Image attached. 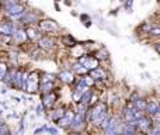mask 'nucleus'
Wrapping results in <instances>:
<instances>
[{
	"label": "nucleus",
	"instance_id": "12",
	"mask_svg": "<svg viewBox=\"0 0 160 135\" xmlns=\"http://www.w3.org/2000/svg\"><path fill=\"white\" fill-rule=\"evenodd\" d=\"M38 45L41 48H44V49H49V48H52L53 45V39L52 38H48V37H45V38H41L38 42Z\"/></svg>",
	"mask_w": 160,
	"mask_h": 135
},
{
	"label": "nucleus",
	"instance_id": "3",
	"mask_svg": "<svg viewBox=\"0 0 160 135\" xmlns=\"http://www.w3.org/2000/svg\"><path fill=\"white\" fill-rule=\"evenodd\" d=\"M73 120H75V113L73 111H66L65 113V116L62 117L61 120H58V125L62 128H66V127H72L73 124Z\"/></svg>",
	"mask_w": 160,
	"mask_h": 135
},
{
	"label": "nucleus",
	"instance_id": "31",
	"mask_svg": "<svg viewBox=\"0 0 160 135\" xmlns=\"http://www.w3.org/2000/svg\"><path fill=\"white\" fill-rule=\"evenodd\" d=\"M70 135H78V134H76V132H73V134H70Z\"/></svg>",
	"mask_w": 160,
	"mask_h": 135
},
{
	"label": "nucleus",
	"instance_id": "14",
	"mask_svg": "<svg viewBox=\"0 0 160 135\" xmlns=\"http://www.w3.org/2000/svg\"><path fill=\"white\" fill-rule=\"evenodd\" d=\"M53 89V82H48V83H39V90L42 91V94L51 93Z\"/></svg>",
	"mask_w": 160,
	"mask_h": 135
},
{
	"label": "nucleus",
	"instance_id": "5",
	"mask_svg": "<svg viewBox=\"0 0 160 135\" xmlns=\"http://www.w3.org/2000/svg\"><path fill=\"white\" fill-rule=\"evenodd\" d=\"M136 122H138V131H142V132L149 131L152 127V118H149L148 116H145L141 120H136Z\"/></svg>",
	"mask_w": 160,
	"mask_h": 135
},
{
	"label": "nucleus",
	"instance_id": "8",
	"mask_svg": "<svg viewBox=\"0 0 160 135\" xmlns=\"http://www.w3.org/2000/svg\"><path fill=\"white\" fill-rule=\"evenodd\" d=\"M88 75H90L94 80H105V77H107V73H105V70L102 68H97V69H94V70H90Z\"/></svg>",
	"mask_w": 160,
	"mask_h": 135
},
{
	"label": "nucleus",
	"instance_id": "29",
	"mask_svg": "<svg viewBox=\"0 0 160 135\" xmlns=\"http://www.w3.org/2000/svg\"><path fill=\"white\" fill-rule=\"evenodd\" d=\"M155 48H156V51H158V52L160 54V44H158V45H156V47H155Z\"/></svg>",
	"mask_w": 160,
	"mask_h": 135
},
{
	"label": "nucleus",
	"instance_id": "2",
	"mask_svg": "<svg viewBox=\"0 0 160 135\" xmlns=\"http://www.w3.org/2000/svg\"><path fill=\"white\" fill-rule=\"evenodd\" d=\"M79 64H82L83 66L87 69L88 72L90 70H94V69L100 68V61L94 56H87V55H82L79 58Z\"/></svg>",
	"mask_w": 160,
	"mask_h": 135
},
{
	"label": "nucleus",
	"instance_id": "18",
	"mask_svg": "<svg viewBox=\"0 0 160 135\" xmlns=\"http://www.w3.org/2000/svg\"><path fill=\"white\" fill-rule=\"evenodd\" d=\"M73 70H75L76 73H80V75H86V73H88V70H87V69H86L84 66H83L82 64H79V62H78V64H75V65H73Z\"/></svg>",
	"mask_w": 160,
	"mask_h": 135
},
{
	"label": "nucleus",
	"instance_id": "10",
	"mask_svg": "<svg viewBox=\"0 0 160 135\" xmlns=\"http://www.w3.org/2000/svg\"><path fill=\"white\" fill-rule=\"evenodd\" d=\"M59 79H61L62 82L68 83V85L75 82V76H73V73L69 72V70H62L61 73H59Z\"/></svg>",
	"mask_w": 160,
	"mask_h": 135
},
{
	"label": "nucleus",
	"instance_id": "7",
	"mask_svg": "<svg viewBox=\"0 0 160 135\" xmlns=\"http://www.w3.org/2000/svg\"><path fill=\"white\" fill-rule=\"evenodd\" d=\"M55 100H56L55 93H52V91H51V93H47L42 96V106L47 108H51L53 106V103H55Z\"/></svg>",
	"mask_w": 160,
	"mask_h": 135
},
{
	"label": "nucleus",
	"instance_id": "4",
	"mask_svg": "<svg viewBox=\"0 0 160 135\" xmlns=\"http://www.w3.org/2000/svg\"><path fill=\"white\" fill-rule=\"evenodd\" d=\"M39 86H38V75L37 72H32V73L28 76V83H27V91L32 93V91L38 90Z\"/></svg>",
	"mask_w": 160,
	"mask_h": 135
},
{
	"label": "nucleus",
	"instance_id": "22",
	"mask_svg": "<svg viewBox=\"0 0 160 135\" xmlns=\"http://www.w3.org/2000/svg\"><path fill=\"white\" fill-rule=\"evenodd\" d=\"M6 75H7V66H6V64L0 62V80H4Z\"/></svg>",
	"mask_w": 160,
	"mask_h": 135
},
{
	"label": "nucleus",
	"instance_id": "9",
	"mask_svg": "<svg viewBox=\"0 0 160 135\" xmlns=\"http://www.w3.org/2000/svg\"><path fill=\"white\" fill-rule=\"evenodd\" d=\"M22 6H20V4H14V6H11V7H8L7 8V13L10 14L13 18H18V17H21V14H22Z\"/></svg>",
	"mask_w": 160,
	"mask_h": 135
},
{
	"label": "nucleus",
	"instance_id": "6",
	"mask_svg": "<svg viewBox=\"0 0 160 135\" xmlns=\"http://www.w3.org/2000/svg\"><path fill=\"white\" fill-rule=\"evenodd\" d=\"M84 120H86V116H84V114L76 113V114H75V120H73V124H72V128H73L75 131L82 130L83 125H84Z\"/></svg>",
	"mask_w": 160,
	"mask_h": 135
},
{
	"label": "nucleus",
	"instance_id": "13",
	"mask_svg": "<svg viewBox=\"0 0 160 135\" xmlns=\"http://www.w3.org/2000/svg\"><path fill=\"white\" fill-rule=\"evenodd\" d=\"M41 28L44 31H52V30H55L56 28V24H55V21H52V20H44V21H41Z\"/></svg>",
	"mask_w": 160,
	"mask_h": 135
},
{
	"label": "nucleus",
	"instance_id": "16",
	"mask_svg": "<svg viewBox=\"0 0 160 135\" xmlns=\"http://www.w3.org/2000/svg\"><path fill=\"white\" fill-rule=\"evenodd\" d=\"M146 104L148 101H145L143 99H138L133 101V106H135L136 110H141V111H146Z\"/></svg>",
	"mask_w": 160,
	"mask_h": 135
},
{
	"label": "nucleus",
	"instance_id": "21",
	"mask_svg": "<svg viewBox=\"0 0 160 135\" xmlns=\"http://www.w3.org/2000/svg\"><path fill=\"white\" fill-rule=\"evenodd\" d=\"M82 80H83V83H84L87 87H91V86H94V82H96V80H94L93 77L90 76V75H84V76L82 77Z\"/></svg>",
	"mask_w": 160,
	"mask_h": 135
},
{
	"label": "nucleus",
	"instance_id": "15",
	"mask_svg": "<svg viewBox=\"0 0 160 135\" xmlns=\"http://www.w3.org/2000/svg\"><path fill=\"white\" fill-rule=\"evenodd\" d=\"M13 33V28L8 23H0V34H4V35H10Z\"/></svg>",
	"mask_w": 160,
	"mask_h": 135
},
{
	"label": "nucleus",
	"instance_id": "19",
	"mask_svg": "<svg viewBox=\"0 0 160 135\" xmlns=\"http://www.w3.org/2000/svg\"><path fill=\"white\" fill-rule=\"evenodd\" d=\"M91 90L90 89H88L87 91H86L84 94H83V97H82V100H80V103H82V104H84V106H88V103H90V99H91Z\"/></svg>",
	"mask_w": 160,
	"mask_h": 135
},
{
	"label": "nucleus",
	"instance_id": "25",
	"mask_svg": "<svg viewBox=\"0 0 160 135\" xmlns=\"http://www.w3.org/2000/svg\"><path fill=\"white\" fill-rule=\"evenodd\" d=\"M25 33H27V37H28V38H31V39H35V38H37V33L32 30V28H28Z\"/></svg>",
	"mask_w": 160,
	"mask_h": 135
},
{
	"label": "nucleus",
	"instance_id": "30",
	"mask_svg": "<svg viewBox=\"0 0 160 135\" xmlns=\"http://www.w3.org/2000/svg\"><path fill=\"white\" fill-rule=\"evenodd\" d=\"M112 135H122L121 132H115V134H112Z\"/></svg>",
	"mask_w": 160,
	"mask_h": 135
},
{
	"label": "nucleus",
	"instance_id": "27",
	"mask_svg": "<svg viewBox=\"0 0 160 135\" xmlns=\"http://www.w3.org/2000/svg\"><path fill=\"white\" fill-rule=\"evenodd\" d=\"M149 34H153V35H160V28H153V30L149 31Z\"/></svg>",
	"mask_w": 160,
	"mask_h": 135
},
{
	"label": "nucleus",
	"instance_id": "1",
	"mask_svg": "<svg viewBox=\"0 0 160 135\" xmlns=\"http://www.w3.org/2000/svg\"><path fill=\"white\" fill-rule=\"evenodd\" d=\"M105 117H107V104L105 103H97L96 106L88 108L86 113V120L97 125L101 124Z\"/></svg>",
	"mask_w": 160,
	"mask_h": 135
},
{
	"label": "nucleus",
	"instance_id": "20",
	"mask_svg": "<svg viewBox=\"0 0 160 135\" xmlns=\"http://www.w3.org/2000/svg\"><path fill=\"white\" fill-rule=\"evenodd\" d=\"M63 116H65V108H58V110H55L52 113V120L58 121V120H61Z\"/></svg>",
	"mask_w": 160,
	"mask_h": 135
},
{
	"label": "nucleus",
	"instance_id": "28",
	"mask_svg": "<svg viewBox=\"0 0 160 135\" xmlns=\"http://www.w3.org/2000/svg\"><path fill=\"white\" fill-rule=\"evenodd\" d=\"M41 111H42V106H39V107H37V114H39V116H41Z\"/></svg>",
	"mask_w": 160,
	"mask_h": 135
},
{
	"label": "nucleus",
	"instance_id": "26",
	"mask_svg": "<svg viewBox=\"0 0 160 135\" xmlns=\"http://www.w3.org/2000/svg\"><path fill=\"white\" fill-rule=\"evenodd\" d=\"M47 131H48V132H49L51 135H58V134H59V131L56 130L55 127H47Z\"/></svg>",
	"mask_w": 160,
	"mask_h": 135
},
{
	"label": "nucleus",
	"instance_id": "32",
	"mask_svg": "<svg viewBox=\"0 0 160 135\" xmlns=\"http://www.w3.org/2000/svg\"><path fill=\"white\" fill-rule=\"evenodd\" d=\"M159 111H160V110H159Z\"/></svg>",
	"mask_w": 160,
	"mask_h": 135
},
{
	"label": "nucleus",
	"instance_id": "24",
	"mask_svg": "<svg viewBox=\"0 0 160 135\" xmlns=\"http://www.w3.org/2000/svg\"><path fill=\"white\" fill-rule=\"evenodd\" d=\"M53 79H55V76L53 75H44V77H42L41 83H48V82H53Z\"/></svg>",
	"mask_w": 160,
	"mask_h": 135
},
{
	"label": "nucleus",
	"instance_id": "17",
	"mask_svg": "<svg viewBox=\"0 0 160 135\" xmlns=\"http://www.w3.org/2000/svg\"><path fill=\"white\" fill-rule=\"evenodd\" d=\"M13 35H14V39H16L17 42H22V41H25V38H27V33H25V31H21V30H17Z\"/></svg>",
	"mask_w": 160,
	"mask_h": 135
},
{
	"label": "nucleus",
	"instance_id": "23",
	"mask_svg": "<svg viewBox=\"0 0 160 135\" xmlns=\"http://www.w3.org/2000/svg\"><path fill=\"white\" fill-rule=\"evenodd\" d=\"M96 58L98 59V61H101V59H107V58H108V52L104 49V48H102V49L100 51V52H97V54H96Z\"/></svg>",
	"mask_w": 160,
	"mask_h": 135
},
{
	"label": "nucleus",
	"instance_id": "11",
	"mask_svg": "<svg viewBox=\"0 0 160 135\" xmlns=\"http://www.w3.org/2000/svg\"><path fill=\"white\" fill-rule=\"evenodd\" d=\"M160 110V104L156 101H148L146 104V113L150 114V116H155V114H158Z\"/></svg>",
	"mask_w": 160,
	"mask_h": 135
}]
</instances>
